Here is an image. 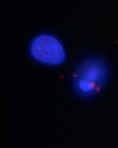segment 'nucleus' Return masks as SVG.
Returning a JSON list of instances; mask_svg holds the SVG:
<instances>
[{
  "mask_svg": "<svg viewBox=\"0 0 118 148\" xmlns=\"http://www.w3.org/2000/svg\"><path fill=\"white\" fill-rule=\"evenodd\" d=\"M108 77V70L100 60L91 59L82 62L75 71L72 86L78 96L90 98L100 91Z\"/></svg>",
  "mask_w": 118,
  "mask_h": 148,
  "instance_id": "1",
  "label": "nucleus"
},
{
  "mask_svg": "<svg viewBox=\"0 0 118 148\" xmlns=\"http://www.w3.org/2000/svg\"><path fill=\"white\" fill-rule=\"evenodd\" d=\"M28 50L34 60L48 66L61 65L66 58V48L61 40L48 33L35 36L30 42Z\"/></svg>",
  "mask_w": 118,
  "mask_h": 148,
  "instance_id": "2",
  "label": "nucleus"
}]
</instances>
